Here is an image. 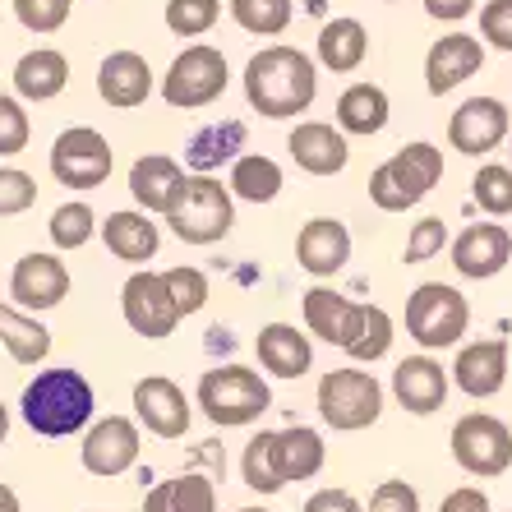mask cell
I'll return each instance as SVG.
<instances>
[{"label": "cell", "mask_w": 512, "mask_h": 512, "mask_svg": "<svg viewBox=\"0 0 512 512\" xmlns=\"http://www.w3.org/2000/svg\"><path fill=\"white\" fill-rule=\"evenodd\" d=\"M439 176H443V148H434V143H406L383 167H374L370 199L383 213H406V208H416L439 185Z\"/></svg>", "instance_id": "cell-3"}, {"label": "cell", "mask_w": 512, "mask_h": 512, "mask_svg": "<svg viewBox=\"0 0 512 512\" xmlns=\"http://www.w3.org/2000/svg\"><path fill=\"white\" fill-rule=\"evenodd\" d=\"M134 416L157 439H180L190 429V402L180 393V383H171L167 374H148L134 383Z\"/></svg>", "instance_id": "cell-13"}, {"label": "cell", "mask_w": 512, "mask_h": 512, "mask_svg": "<svg viewBox=\"0 0 512 512\" xmlns=\"http://www.w3.org/2000/svg\"><path fill=\"white\" fill-rule=\"evenodd\" d=\"M227 93V56L217 47H185L176 60H171L167 79H162V97H167L176 111H199L208 102Z\"/></svg>", "instance_id": "cell-8"}, {"label": "cell", "mask_w": 512, "mask_h": 512, "mask_svg": "<svg viewBox=\"0 0 512 512\" xmlns=\"http://www.w3.org/2000/svg\"><path fill=\"white\" fill-rule=\"evenodd\" d=\"M254 351H259V365L277 379H300L310 374L314 365V346L305 333H296L291 323H268L259 337H254Z\"/></svg>", "instance_id": "cell-24"}, {"label": "cell", "mask_w": 512, "mask_h": 512, "mask_svg": "<svg viewBox=\"0 0 512 512\" xmlns=\"http://www.w3.org/2000/svg\"><path fill=\"white\" fill-rule=\"evenodd\" d=\"M508 153H512V148H508Z\"/></svg>", "instance_id": "cell-54"}, {"label": "cell", "mask_w": 512, "mask_h": 512, "mask_svg": "<svg viewBox=\"0 0 512 512\" xmlns=\"http://www.w3.org/2000/svg\"><path fill=\"white\" fill-rule=\"evenodd\" d=\"M167 222L185 245H213L236 222V203L227 185H217L213 176H185L167 208Z\"/></svg>", "instance_id": "cell-4"}, {"label": "cell", "mask_w": 512, "mask_h": 512, "mask_svg": "<svg viewBox=\"0 0 512 512\" xmlns=\"http://www.w3.org/2000/svg\"><path fill=\"white\" fill-rule=\"evenodd\" d=\"M448 388H453V379L434 356H406L393 370V397L411 416H434L448 402Z\"/></svg>", "instance_id": "cell-19"}, {"label": "cell", "mask_w": 512, "mask_h": 512, "mask_svg": "<svg viewBox=\"0 0 512 512\" xmlns=\"http://www.w3.org/2000/svg\"><path fill=\"white\" fill-rule=\"evenodd\" d=\"M448 443H453V462L476 480H494L512 466V429L499 416H489V411L462 416Z\"/></svg>", "instance_id": "cell-9"}, {"label": "cell", "mask_w": 512, "mask_h": 512, "mask_svg": "<svg viewBox=\"0 0 512 512\" xmlns=\"http://www.w3.org/2000/svg\"><path fill=\"white\" fill-rule=\"evenodd\" d=\"M139 462V425L125 416H107L88 429L84 439V471L93 476H125Z\"/></svg>", "instance_id": "cell-15"}, {"label": "cell", "mask_w": 512, "mask_h": 512, "mask_svg": "<svg viewBox=\"0 0 512 512\" xmlns=\"http://www.w3.org/2000/svg\"><path fill=\"white\" fill-rule=\"evenodd\" d=\"M143 512H217V489L208 476L190 471V476L162 480L143 494Z\"/></svg>", "instance_id": "cell-29"}, {"label": "cell", "mask_w": 512, "mask_h": 512, "mask_svg": "<svg viewBox=\"0 0 512 512\" xmlns=\"http://www.w3.org/2000/svg\"><path fill=\"white\" fill-rule=\"evenodd\" d=\"M0 512H19V499H14L10 485H0Z\"/></svg>", "instance_id": "cell-51"}, {"label": "cell", "mask_w": 512, "mask_h": 512, "mask_svg": "<svg viewBox=\"0 0 512 512\" xmlns=\"http://www.w3.org/2000/svg\"><path fill=\"white\" fill-rule=\"evenodd\" d=\"M120 310H125V323H130L139 337H167L176 333L180 310L176 296L162 273H134L120 291Z\"/></svg>", "instance_id": "cell-11"}, {"label": "cell", "mask_w": 512, "mask_h": 512, "mask_svg": "<svg viewBox=\"0 0 512 512\" xmlns=\"http://www.w3.org/2000/svg\"><path fill=\"white\" fill-rule=\"evenodd\" d=\"M443 245H448V227H443V217H420L416 227H411V236H406V263H425L434 259V254H443Z\"/></svg>", "instance_id": "cell-43"}, {"label": "cell", "mask_w": 512, "mask_h": 512, "mask_svg": "<svg viewBox=\"0 0 512 512\" xmlns=\"http://www.w3.org/2000/svg\"><path fill=\"white\" fill-rule=\"evenodd\" d=\"M370 56V33L360 19H333L323 24L319 33V60L328 65L333 74H356Z\"/></svg>", "instance_id": "cell-30"}, {"label": "cell", "mask_w": 512, "mask_h": 512, "mask_svg": "<svg viewBox=\"0 0 512 512\" xmlns=\"http://www.w3.org/2000/svg\"><path fill=\"white\" fill-rule=\"evenodd\" d=\"M24 420L42 439H65L93 420V383L79 370H42L24 388Z\"/></svg>", "instance_id": "cell-2"}, {"label": "cell", "mask_w": 512, "mask_h": 512, "mask_svg": "<svg viewBox=\"0 0 512 512\" xmlns=\"http://www.w3.org/2000/svg\"><path fill=\"white\" fill-rule=\"evenodd\" d=\"M97 93L102 102L116 111H134L148 102L153 93V70H148V60L139 51H111L102 60V70H97Z\"/></svg>", "instance_id": "cell-22"}, {"label": "cell", "mask_w": 512, "mask_h": 512, "mask_svg": "<svg viewBox=\"0 0 512 512\" xmlns=\"http://www.w3.org/2000/svg\"><path fill=\"white\" fill-rule=\"evenodd\" d=\"M199 406L213 425L240 429V425H254V420L273 406V393H268V383L254 370H245V365H217V370H208L199 379Z\"/></svg>", "instance_id": "cell-5"}, {"label": "cell", "mask_w": 512, "mask_h": 512, "mask_svg": "<svg viewBox=\"0 0 512 512\" xmlns=\"http://www.w3.org/2000/svg\"><path fill=\"white\" fill-rule=\"evenodd\" d=\"M388 346H393V319H388V310L370 305V310H365V323H360V333H356V342L346 346V356L360 360V365H374V360L388 356Z\"/></svg>", "instance_id": "cell-36"}, {"label": "cell", "mask_w": 512, "mask_h": 512, "mask_svg": "<svg viewBox=\"0 0 512 512\" xmlns=\"http://www.w3.org/2000/svg\"><path fill=\"white\" fill-rule=\"evenodd\" d=\"M10 296L19 300V310H51L70 296V268L56 254H24L14 263Z\"/></svg>", "instance_id": "cell-20"}, {"label": "cell", "mask_w": 512, "mask_h": 512, "mask_svg": "<svg viewBox=\"0 0 512 512\" xmlns=\"http://www.w3.org/2000/svg\"><path fill=\"white\" fill-rule=\"evenodd\" d=\"M222 19V0H167V28L176 37H203Z\"/></svg>", "instance_id": "cell-39"}, {"label": "cell", "mask_w": 512, "mask_h": 512, "mask_svg": "<svg viewBox=\"0 0 512 512\" xmlns=\"http://www.w3.org/2000/svg\"><path fill=\"white\" fill-rule=\"evenodd\" d=\"M111 167H116L111 143L97 130H88V125L65 130L56 139V148H51V176H56L60 185H70V190H97V185H107Z\"/></svg>", "instance_id": "cell-10"}, {"label": "cell", "mask_w": 512, "mask_h": 512, "mask_svg": "<svg viewBox=\"0 0 512 512\" xmlns=\"http://www.w3.org/2000/svg\"><path fill=\"white\" fill-rule=\"evenodd\" d=\"M240 148H245V125H240V120H222V125H208V130L194 134L190 148H185V162L208 176V171H217L222 162L240 157Z\"/></svg>", "instance_id": "cell-32"}, {"label": "cell", "mask_w": 512, "mask_h": 512, "mask_svg": "<svg viewBox=\"0 0 512 512\" xmlns=\"http://www.w3.org/2000/svg\"><path fill=\"white\" fill-rule=\"evenodd\" d=\"M300 310H305V328H310L314 337H323L328 346H342L346 351V346L356 342V333H360V323H365V310H370V305L337 296L333 286H314V291H305Z\"/></svg>", "instance_id": "cell-16"}, {"label": "cell", "mask_w": 512, "mask_h": 512, "mask_svg": "<svg viewBox=\"0 0 512 512\" xmlns=\"http://www.w3.org/2000/svg\"><path fill=\"white\" fill-rule=\"evenodd\" d=\"M291 14H296L291 0H231V19H236L245 33H259V37L286 33V28H291Z\"/></svg>", "instance_id": "cell-35"}, {"label": "cell", "mask_w": 512, "mask_h": 512, "mask_svg": "<svg viewBox=\"0 0 512 512\" xmlns=\"http://www.w3.org/2000/svg\"><path fill=\"white\" fill-rule=\"evenodd\" d=\"M240 476L254 494H277L282 489V476L273 466V434H259V439L245 443V457H240Z\"/></svg>", "instance_id": "cell-37"}, {"label": "cell", "mask_w": 512, "mask_h": 512, "mask_svg": "<svg viewBox=\"0 0 512 512\" xmlns=\"http://www.w3.org/2000/svg\"><path fill=\"white\" fill-rule=\"evenodd\" d=\"M425 14L439 24H462L466 14H476V0H425Z\"/></svg>", "instance_id": "cell-50"}, {"label": "cell", "mask_w": 512, "mask_h": 512, "mask_svg": "<svg viewBox=\"0 0 512 512\" xmlns=\"http://www.w3.org/2000/svg\"><path fill=\"white\" fill-rule=\"evenodd\" d=\"M480 37L489 47L512 51V0H485L480 5Z\"/></svg>", "instance_id": "cell-46"}, {"label": "cell", "mask_w": 512, "mask_h": 512, "mask_svg": "<svg viewBox=\"0 0 512 512\" xmlns=\"http://www.w3.org/2000/svg\"><path fill=\"white\" fill-rule=\"evenodd\" d=\"M471 199H476L489 217H508L512 213V167H499V162L480 167L476 180H471Z\"/></svg>", "instance_id": "cell-38"}, {"label": "cell", "mask_w": 512, "mask_h": 512, "mask_svg": "<svg viewBox=\"0 0 512 512\" xmlns=\"http://www.w3.org/2000/svg\"><path fill=\"white\" fill-rule=\"evenodd\" d=\"M508 130L512 120L499 97H466L462 107L453 111V120H448V143L466 157H485L508 139Z\"/></svg>", "instance_id": "cell-12"}, {"label": "cell", "mask_w": 512, "mask_h": 512, "mask_svg": "<svg viewBox=\"0 0 512 512\" xmlns=\"http://www.w3.org/2000/svg\"><path fill=\"white\" fill-rule=\"evenodd\" d=\"M180 180H185L180 162H176V157H162V153L139 157V162L130 167V190H134V199H139L148 213H162V217H167L171 199H176Z\"/></svg>", "instance_id": "cell-26"}, {"label": "cell", "mask_w": 512, "mask_h": 512, "mask_svg": "<svg viewBox=\"0 0 512 512\" xmlns=\"http://www.w3.org/2000/svg\"><path fill=\"white\" fill-rule=\"evenodd\" d=\"M286 148H291V162L305 176H337L351 162L346 134L337 125H328V120H300L291 130V139H286Z\"/></svg>", "instance_id": "cell-18"}, {"label": "cell", "mask_w": 512, "mask_h": 512, "mask_svg": "<svg viewBox=\"0 0 512 512\" xmlns=\"http://www.w3.org/2000/svg\"><path fill=\"white\" fill-rule=\"evenodd\" d=\"M508 342L503 337H485V342H471L457 351L453 360V383L466 397H494L508 383Z\"/></svg>", "instance_id": "cell-21"}, {"label": "cell", "mask_w": 512, "mask_h": 512, "mask_svg": "<svg viewBox=\"0 0 512 512\" xmlns=\"http://www.w3.org/2000/svg\"><path fill=\"white\" fill-rule=\"evenodd\" d=\"M314 93H319V74H314V60L300 47H263L250 56L245 65V97L250 107L268 120H286L310 111Z\"/></svg>", "instance_id": "cell-1"}, {"label": "cell", "mask_w": 512, "mask_h": 512, "mask_svg": "<svg viewBox=\"0 0 512 512\" xmlns=\"http://www.w3.org/2000/svg\"><path fill=\"white\" fill-rule=\"evenodd\" d=\"M51 240L60 250H84L93 240V208L88 203H65L51 213Z\"/></svg>", "instance_id": "cell-40"}, {"label": "cell", "mask_w": 512, "mask_h": 512, "mask_svg": "<svg viewBox=\"0 0 512 512\" xmlns=\"http://www.w3.org/2000/svg\"><path fill=\"white\" fill-rule=\"evenodd\" d=\"M305 512H365V508H360V499L346 494V489H319V494H310Z\"/></svg>", "instance_id": "cell-48"}, {"label": "cell", "mask_w": 512, "mask_h": 512, "mask_svg": "<svg viewBox=\"0 0 512 512\" xmlns=\"http://www.w3.org/2000/svg\"><path fill=\"white\" fill-rule=\"evenodd\" d=\"M319 416L337 434L370 429L383 416V383L370 370H328L319 379Z\"/></svg>", "instance_id": "cell-7"}, {"label": "cell", "mask_w": 512, "mask_h": 512, "mask_svg": "<svg viewBox=\"0 0 512 512\" xmlns=\"http://www.w3.org/2000/svg\"><path fill=\"white\" fill-rule=\"evenodd\" d=\"M37 199V185L28 171H14L5 167L0 171V217H14V213H28Z\"/></svg>", "instance_id": "cell-44"}, {"label": "cell", "mask_w": 512, "mask_h": 512, "mask_svg": "<svg viewBox=\"0 0 512 512\" xmlns=\"http://www.w3.org/2000/svg\"><path fill=\"white\" fill-rule=\"evenodd\" d=\"M323 462H328V443L319 439V429L291 425L273 434V466L282 485L286 480H314L323 471Z\"/></svg>", "instance_id": "cell-25"}, {"label": "cell", "mask_w": 512, "mask_h": 512, "mask_svg": "<svg viewBox=\"0 0 512 512\" xmlns=\"http://www.w3.org/2000/svg\"><path fill=\"white\" fill-rule=\"evenodd\" d=\"M28 134H33V125H28V111L14 102V97L0 93V153H24L28 148Z\"/></svg>", "instance_id": "cell-45"}, {"label": "cell", "mask_w": 512, "mask_h": 512, "mask_svg": "<svg viewBox=\"0 0 512 512\" xmlns=\"http://www.w3.org/2000/svg\"><path fill=\"white\" fill-rule=\"evenodd\" d=\"M393 107H388V93L379 84H351L342 97H337V130L342 134H360L370 139L388 125Z\"/></svg>", "instance_id": "cell-27"}, {"label": "cell", "mask_w": 512, "mask_h": 512, "mask_svg": "<svg viewBox=\"0 0 512 512\" xmlns=\"http://www.w3.org/2000/svg\"><path fill=\"white\" fill-rule=\"evenodd\" d=\"M439 512H489V494L476 489V485H462L439 503Z\"/></svg>", "instance_id": "cell-49"}, {"label": "cell", "mask_w": 512, "mask_h": 512, "mask_svg": "<svg viewBox=\"0 0 512 512\" xmlns=\"http://www.w3.org/2000/svg\"><path fill=\"white\" fill-rule=\"evenodd\" d=\"M370 512H420V494L406 480H383L370 494Z\"/></svg>", "instance_id": "cell-47"}, {"label": "cell", "mask_w": 512, "mask_h": 512, "mask_svg": "<svg viewBox=\"0 0 512 512\" xmlns=\"http://www.w3.org/2000/svg\"><path fill=\"white\" fill-rule=\"evenodd\" d=\"M74 0H14V14L28 33H56L65 19H70Z\"/></svg>", "instance_id": "cell-42"}, {"label": "cell", "mask_w": 512, "mask_h": 512, "mask_svg": "<svg viewBox=\"0 0 512 512\" xmlns=\"http://www.w3.org/2000/svg\"><path fill=\"white\" fill-rule=\"evenodd\" d=\"M240 512H268V508H240Z\"/></svg>", "instance_id": "cell-53"}, {"label": "cell", "mask_w": 512, "mask_h": 512, "mask_svg": "<svg viewBox=\"0 0 512 512\" xmlns=\"http://www.w3.org/2000/svg\"><path fill=\"white\" fill-rule=\"evenodd\" d=\"M102 240L116 259L143 263L157 254V222H148V213H111L102 222Z\"/></svg>", "instance_id": "cell-31"}, {"label": "cell", "mask_w": 512, "mask_h": 512, "mask_svg": "<svg viewBox=\"0 0 512 512\" xmlns=\"http://www.w3.org/2000/svg\"><path fill=\"white\" fill-rule=\"evenodd\" d=\"M5 434H10V411H5V402H0V443H5Z\"/></svg>", "instance_id": "cell-52"}, {"label": "cell", "mask_w": 512, "mask_h": 512, "mask_svg": "<svg viewBox=\"0 0 512 512\" xmlns=\"http://www.w3.org/2000/svg\"><path fill=\"white\" fill-rule=\"evenodd\" d=\"M162 277H167L171 296H176L180 319H185V314H199L203 305H208V277H203L199 268H167Z\"/></svg>", "instance_id": "cell-41"}, {"label": "cell", "mask_w": 512, "mask_h": 512, "mask_svg": "<svg viewBox=\"0 0 512 512\" xmlns=\"http://www.w3.org/2000/svg\"><path fill=\"white\" fill-rule=\"evenodd\" d=\"M296 259H300V268L314 277L342 273L346 259H351V231H346L337 217H314L296 236Z\"/></svg>", "instance_id": "cell-23"}, {"label": "cell", "mask_w": 512, "mask_h": 512, "mask_svg": "<svg viewBox=\"0 0 512 512\" xmlns=\"http://www.w3.org/2000/svg\"><path fill=\"white\" fill-rule=\"evenodd\" d=\"M471 323V305L457 286L448 282H425L406 296V333L416 337L425 351H443L457 346Z\"/></svg>", "instance_id": "cell-6"}, {"label": "cell", "mask_w": 512, "mask_h": 512, "mask_svg": "<svg viewBox=\"0 0 512 512\" xmlns=\"http://www.w3.org/2000/svg\"><path fill=\"white\" fill-rule=\"evenodd\" d=\"M512 259V236L499 222H471L462 236L453 240V268L471 282H489L499 277Z\"/></svg>", "instance_id": "cell-14"}, {"label": "cell", "mask_w": 512, "mask_h": 512, "mask_svg": "<svg viewBox=\"0 0 512 512\" xmlns=\"http://www.w3.org/2000/svg\"><path fill=\"white\" fill-rule=\"evenodd\" d=\"M480 65H485V47H480V37L448 33V37H439V42L429 47V56H425V88L434 97L453 93V88H462L471 74H480Z\"/></svg>", "instance_id": "cell-17"}, {"label": "cell", "mask_w": 512, "mask_h": 512, "mask_svg": "<svg viewBox=\"0 0 512 512\" xmlns=\"http://www.w3.org/2000/svg\"><path fill=\"white\" fill-rule=\"evenodd\" d=\"M70 84V60L51 47L28 51L19 65H14V88L28 97V102H51L56 93H65Z\"/></svg>", "instance_id": "cell-28"}, {"label": "cell", "mask_w": 512, "mask_h": 512, "mask_svg": "<svg viewBox=\"0 0 512 512\" xmlns=\"http://www.w3.org/2000/svg\"><path fill=\"white\" fill-rule=\"evenodd\" d=\"M0 342L10 346V356L19 360V365H37V360L51 356V333L42 328L37 319H28V314L10 310V305H0Z\"/></svg>", "instance_id": "cell-34"}, {"label": "cell", "mask_w": 512, "mask_h": 512, "mask_svg": "<svg viewBox=\"0 0 512 512\" xmlns=\"http://www.w3.org/2000/svg\"><path fill=\"white\" fill-rule=\"evenodd\" d=\"M231 194L245 203H273L277 194H282V167L263 153L236 157V167H231Z\"/></svg>", "instance_id": "cell-33"}]
</instances>
